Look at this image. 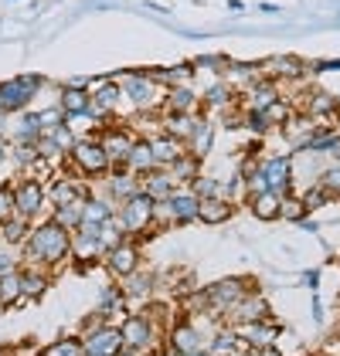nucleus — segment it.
<instances>
[{"label":"nucleus","mask_w":340,"mask_h":356,"mask_svg":"<svg viewBox=\"0 0 340 356\" xmlns=\"http://www.w3.org/2000/svg\"><path fill=\"white\" fill-rule=\"evenodd\" d=\"M24 254H28L31 265H61L68 254H72V231L65 224H58L55 218L41 220L38 227H31L28 241H24Z\"/></svg>","instance_id":"1"},{"label":"nucleus","mask_w":340,"mask_h":356,"mask_svg":"<svg viewBox=\"0 0 340 356\" xmlns=\"http://www.w3.org/2000/svg\"><path fill=\"white\" fill-rule=\"evenodd\" d=\"M116 82H119V88H123V99H126L133 109L150 112V109H160V106H164L167 88L153 82L150 72H126V75H119Z\"/></svg>","instance_id":"2"},{"label":"nucleus","mask_w":340,"mask_h":356,"mask_svg":"<svg viewBox=\"0 0 340 356\" xmlns=\"http://www.w3.org/2000/svg\"><path fill=\"white\" fill-rule=\"evenodd\" d=\"M116 218L123 224L126 238H130V234H143V231H150L153 220H157V200L143 191L133 193V197H126V200L116 207Z\"/></svg>","instance_id":"3"},{"label":"nucleus","mask_w":340,"mask_h":356,"mask_svg":"<svg viewBox=\"0 0 340 356\" xmlns=\"http://www.w3.org/2000/svg\"><path fill=\"white\" fill-rule=\"evenodd\" d=\"M68 160L72 166L85 173V177H106L113 163H109V153L106 146L99 143V136H85V139H75V146L68 149Z\"/></svg>","instance_id":"4"},{"label":"nucleus","mask_w":340,"mask_h":356,"mask_svg":"<svg viewBox=\"0 0 340 356\" xmlns=\"http://www.w3.org/2000/svg\"><path fill=\"white\" fill-rule=\"evenodd\" d=\"M45 204H48V187L38 177H24V180L14 184V211H17V218L34 220L45 211Z\"/></svg>","instance_id":"5"},{"label":"nucleus","mask_w":340,"mask_h":356,"mask_svg":"<svg viewBox=\"0 0 340 356\" xmlns=\"http://www.w3.org/2000/svg\"><path fill=\"white\" fill-rule=\"evenodd\" d=\"M45 85V79L38 75H21V79H10V82H0V115H10V112H21L34 99V92Z\"/></svg>","instance_id":"6"},{"label":"nucleus","mask_w":340,"mask_h":356,"mask_svg":"<svg viewBox=\"0 0 340 356\" xmlns=\"http://www.w3.org/2000/svg\"><path fill=\"white\" fill-rule=\"evenodd\" d=\"M198 204L201 197L191 187H177L167 200L157 204V218L164 214L170 224H191V220H198Z\"/></svg>","instance_id":"7"},{"label":"nucleus","mask_w":340,"mask_h":356,"mask_svg":"<svg viewBox=\"0 0 340 356\" xmlns=\"http://www.w3.org/2000/svg\"><path fill=\"white\" fill-rule=\"evenodd\" d=\"M119 332H123V346L133 350V353H146V350L153 346V339H157L153 319H150V316H140V312H137V316H126Z\"/></svg>","instance_id":"8"},{"label":"nucleus","mask_w":340,"mask_h":356,"mask_svg":"<svg viewBox=\"0 0 340 356\" xmlns=\"http://www.w3.org/2000/svg\"><path fill=\"white\" fill-rule=\"evenodd\" d=\"M85 356H119L123 353V332L116 326H95L82 336Z\"/></svg>","instance_id":"9"},{"label":"nucleus","mask_w":340,"mask_h":356,"mask_svg":"<svg viewBox=\"0 0 340 356\" xmlns=\"http://www.w3.org/2000/svg\"><path fill=\"white\" fill-rule=\"evenodd\" d=\"M92 109L88 115L92 119H106V115H113L119 109V102H123V88L116 79H99V82H92Z\"/></svg>","instance_id":"10"},{"label":"nucleus","mask_w":340,"mask_h":356,"mask_svg":"<svg viewBox=\"0 0 340 356\" xmlns=\"http://www.w3.org/2000/svg\"><path fill=\"white\" fill-rule=\"evenodd\" d=\"M245 292H249V285H245L242 278H222V282H215V285H208V289H204V296H208V309H218V312H228V309L242 299Z\"/></svg>","instance_id":"11"},{"label":"nucleus","mask_w":340,"mask_h":356,"mask_svg":"<svg viewBox=\"0 0 340 356\" xmlns=\"http://www.w3.org/2000/svg\"><path fill=\"white\" fill-rule=\"evenodd\" d=\"M102 258H106V268H109L116 278H126V275H133L140 268V248L133 245V241H126V238L116 248H109Z\"/></svg>","instance_id":"12"},{"label":"nucleus","mask_w":340,"mask_h":356,"mask_svg":"<svg viewBox=\"0 0 340 356\" xmlns=\"http://www.w3.org/2000/svg\"><path fill=\"white\" fill-rule=\"evenodd\" d=\"M99 143L106 146V153H109V163H113V170H116V166H126V156H130V149H133L137 136H133L126 126H109V129H102Z\"/></svg>","instance_id":"13"},{"label":"nucleus","mask_w":340,"mask_h":356,"mask_svg":"<svg viewBox=\"0 0 340 356\" xmlns=\"http://www.w3.org/2000/svg\"><path fill=\"white\" fill-rule=\"evenodd\" d=\"M258 170H262L269 191L289 193V187H293V160L289 156H269V160L258 163Z\"/></svg>","instance_id":"14"},{"label":"nucleus","mask_w":340,"mask_h":356,"mask_svg":"<svg viewBox=\"0 0 340 356\" xmlns=\"http://www.w3.org/2000/svg\"><path fill=\"white\" fill-rule=\"evenodd\" d=\"M116 214L113 200L109 197H88L82 204V220H79V227L75 231H82V234H95L99 231V224H106V220Z\"/></svg>","instance_id":"15"},{"label":"nucleus","mask_w":340,"mask_h":356,"mask_svg":"<svg viewBox=\"0 0 340 356\" xmlns=\"http://www.w3.org/2000/svg\"><path fill=\"white\" fill-rule=\"evenodd\" d=\"M85 197H88V187H85L82 180H75V177H58L55 184L48 187V204L52 207H68V204H82Z\"/></svg>","instance_id":"16"},{"label":"nucleus","mask_w":340,"mask_h":356,"mask_svg":"<svg viewBox=\"0 0 340 356\" xmlns=\"http://www.w3.org/2000/svg\"><path fill=\"white\" fill-rule=\"evenodd\" d=\"M235 332H238V339H242L249 350H265V346H272V343H276L279 326H272L269 319H258V323H238Z\"/></svg>","instance_id":"17"},{"label":"nucleus","mask_w":340,"mask_h":356,"mask_svg":"<svg viewBox=\"0 0 340 356\" xmlns=\"http://www.w3.org/2000/svg\"><path fill=\"white\" fill-rule=\"evenodd\" d=\"M228 316H231V323H235V326H238V323H258V319H269V302L262 299L258 292L249 289L242 299L228 309Z\"/></svg>","instance_id":"18"},{"label":"nucleus","mask_w":340,"mask_h":356,"mask_svg":"<svg viewBox=\"0 0 340 356\" xmlns=\"http://www.w3.org/2000/svg\"><path fill=\"white\" fill-rule=\"evenodd\" d=\"M303 115H310L313 122H320V126H334V119H340L337 95H330V92H310L307 95V106H303Z\"/></svg>","instance_id":"19"},{"label":"nucleus","mask_w":340,"mask_h":356,"mask_svg":"<svg viewBox=\"0 0 340 356\" xmlns=\"http://www.w3.org/2000/svg\"><path fill=\"white\" fill-rule=\"evenodd\" d=\"M167 346H170V350H173L177 356L194 353V350H208V343H204L201 329H198V326H191V323H177V326L170 329Z\"/></svg>","instance_id":"20"},{"label":"nucleus","mask_w":340,"mask_h":356,"mask_svg":"<svg viewBox=\"0 0 340 356\" xmlns=\"http://www.w3.org/2000/svg\"><path fill=\"white\" fill-rule=\"evenodd\" d=\"M58 109L65 112V119L88 115V109H92V92L82 88V85H65L61 88V99H58Z\"/></svg>","instance_id":"21"},{"label":"nucleus","mask_w":340,"mask_h":356,"mask_svg":"<svg viewBox=\"0 0 340 356\" xmlns=\"http://www.w3.org/2000/svg\"><path fill=\"white\" fill-rule=\"evenodd\" d=\"M150 149H153V160L157 166H164L167 170L170 163H177L184 153H187V143L177 136H170V133H160V136H150Z\"/></svg>","instance_id":"22"},{"label":"nucleus","mask_w":340,"mask_h":356,"mask_svg":"<svg viewBox=\"0 0 340 356\" xmlns=\"http://www.w3.org/2000/svg\"><path fill=\"white\" fill-rule=\"evenodd\" d=\"M235 218V204L231 197H201L198 204V220L201 224H225V220Z\"/></svg>","instance_id":"23"},{"label":"nucleus","mask_w":340,"mask_h":356,"mask_svg":"<svg viewBox=\"0 0 340 356\" xmlns=\"http://www.w3.org/2000/svg\"><path fill=\"white\" fill-rule=\"evenodd\" d=\"M106 180H109V200H113V204H123L126 197L140 193V177H137V173H130L126 166L109 170V173H106Z\"/></svg>","instance_id":"24"},{"label":"nucleus","mask_w":340,"mask_h":356,"mask_svg":"<svg viewBox=\"0 0 340 356\" xmlns=\"http://www.w3.org/2000/svg\"><path fill=\"white\" fill-rule=\"evenodd\" d=\"M140 191L150 193V197L160 204V200H167L170 193L177 191V184H173V177H170L164 166H157V170H150V173H143L140 177Z\"/></svg>","instance_id":"25"},{"label":"nucleus","mask_w":340,"mask_h":356,"mask_svg":"<svg viewBox=\"0 0 340 356\" xmlns=\"http://www.w3.org/2000/svg\"><path fill=\"white\" fill-rule=\"evenodd\" d=\"M262 75L272 79V82H283V79H300L303 75V61L293 55H276L269 61H262Z\"/></svg>","instance_id":"26"},{"label":"nucleus","mask_w":340,"mask_h":356,"mask_svg":"<svg viewBox=\"0 0 340 356\" xmlns=\"http://www.w3.org/2000/svg\"><path fill=\"white\" fill-rule=\"evenodd\" d=\"M249 211H252L258 220H279V211H283V193L276 191H258L249 197Z\"/></svg>","instance_id":"27"},{"label":"nucleus","mask_w":340,"mask_h":356,"mask_svg":"<svg viewBox=\"0 0 340 356\" xmlns=\"http://www.w3.org/2000/svg\"><path fill=\"white\" fill-rule=\"evenodd\" d=\"M201 95H194L191 85H177V88H167L164 95V112H198Z\"/></svg>","instance_id":"28"},{"label":"nucleus","mask_w":340,"mask_h":356,"mask_svg":"<svg viewBox=\"0 0 340 356\" xmlns=\"http://www.w3.org/2000/svg\"><path fill=\"white\" fill-rule=\"evenodd\" d=\"M167 173L173 177V184H177V187H191V184L201 177V156H194V153H184L177 163L167 166Z\"/></svg>","instance_id":"29"},{"label":"nucleus","mask_w":340,"mask_h":356,"mask_svg":"<svg viewBox=\"0 0 340 356\" xmlns=\"http://www.w3.org/2000/svg\"><path fill=\"white\" fill-rule=\"evenodd\" d=\"M126 170L130 173H150V170H157V160H153V149H150V139H137L133 143V149H130V156H126Z\"/></svg>","instance_id":"30"},{"label":"nucleus","mask_w":340,"mask_h":356,"mask_svg":"<svg viewBox=\"0 0 340 356\" xmlns=\"http://www.w3.org/2000/svg\"><path fill=\"white\" fill-rule=\"evenodd\" d=\"M211 143H215V122H211L208 115H198V126H194V133L187 139V153L204 156V153L211 149Z\"/></svg>","instance_id":"31"},{"label":"nucleus","mask_w":340,"mask_h":356,"mask_svg":"<svg viewBox=\"0 0 340 356\" xmlns=\"http://www.w3.org/2000/svg\"><path fill=\"white\" fill-rule=\"evenodd\" d=\"M21 299H24V285H21V268H14V272L0 275V305L7 309V305H17Z\"/></svg>","instance_id":"32"},{"label":"nucleus","mask_w":340,"mask_h":356,"mask_svg":"<svg viewBox=\"0 0 340 356\" xmlns=\"http://www.w3.org/2000/svg\"><path fill=\"white\" fill-rule=\"evenodd\" d=\"M153 82L164 85V88H177V85H191L194 79V68L191 65H173V68H160V72H150Z\"/></svg>","instance_id":"33"},{"label":"nucleus","mask_w":340,"mask_h":356,"mask_svg":"<svg viewBox=\"0 0 340 356\" xmlns=\"http://www.w3.org/2000/svg\"><path fill=\"white\" fill-rule=\"evenodd\" d=\"M21 285H24V299H41L48 289V275L41 272V265L21 268Z\"/></svg>","instance_id":"34"},{"label":"nucleus","mask_w":340,"mask_h":356,"mask_svg":"<svg viewBox=\"0 0 340 356\" xmlns=\"http://www.w3.org/2000/svg\"><path fill=\"white\" fill-rule=\"evenodd\" d=\"M28 234H31V220L17 218V214L7 220V224H0V238H3L7 245H24Z\"/></svg>","instance_id":"35"},{"label":"nucleus","mask_w":340,"mask_h":356,"mask_svg":"<svg viewBox=\"0 0 340 356\" xmlns=\"http://www.w3.org/2000/svg\"><path fill=\"white\" fill-rule=\"evenodd\" d=\"M238 343H242V339H238L235 329H222V332L211 339L208 350H211V356H231V353H238Z\"/></svg>","instance_id":"36"},{"label":"nucleus","mask_w":340,"mask_h":356,"mask_svg":"<svg viewBox=\"0 0 340 356\" xmlns=\"http://www.w3.org/2000/svg\"><path fill=\"white\" fill-rule=\"evenodd\" d=\"M41 356H85V346H82V339L65 336V339H55L52 346H45Z\"/></svg>","instance_id":"37"},{"label":"nucleus","mask_w":340,"mask_h":356,"mask_svg":"<svg viewBox=\"0 0 340 356\" xmlns=\"http://www.w3.org/2000/svg\"><path fill=\"white\" fill-rule=\"evenodd\" d=\"M123 282H126V285H123V296H137V299H140V296H150V289H153V275H143L140 268L133 275H126Z\"/></svg>","instance_id":"38"},{"label":"nucleus","mask_w":340,"mask_h":356,"mask_svg":"<svg viewBox=\"0 0 340 356\" xmlns=\"http://www.w3.org/2000/svg\"><path fill=\"white\" fill-rule=\"evenodd\" d=\"M191 191L198 193V197H228V187L222 180H215V177H198L191 184Z\"/></svg>","instance_id":"39"},{"label":"nucleus","mask_w":340,"mask_h":356,"mask_svg":"<svg viewBox=\"0 0 340 356\" xmlns=\"http://www.w3.org/2000/svg\"><path fill=\"white\" fill-rule=\"evenodd\" d=\"M201 106H208V109H225V106H231V92H228L225 85H211V88L204 92Z\"/></svg>","instance_id":"40"},{"label":"nucleus","mask_w":340,"mask_h":356,"mask_svg":"<svg viewBox=\"0 0 340 356\" xmlns=\"http://www.w3.org/2000/svg\"><path fill=\"white\" fill-rule=\"evenodd\" d=\"M279 218H286V220H303L307 218L303 197H289V193H283V211H279Z\"/></svg>","instance_id":"41"},{"label":"nucleus","mask_w":340,"mask_h":356,"mask_svg":"<svg viewBox=\"0 0 340 356\" xmlns=\"http://www.w3.org/2000/svg\"><path fill=\"white\" fill-rule=\"evenodd\" d=\"M14 214H17L14 211V187L10 184H0V224H7Z\"/></svg>","instance_id":"42"},{"label":"nucleus","mask_w":340,"mask_h":356,"mask_svg":"<svg viewBox=\"0 0 340 356\" xmlns=\"http://www.w3.org/2000/svg\"><path fill=\"white\" fill-rule=\"evenodd\" d=\"M323 191L330 193H340V160L334 166H327V170H320V180H316Z\"/></svg>","instance_id":"43"},{"label":"nucleus","mask_w":340,"mask_h":356,"mask_svg":"<svg viewBox=\"0 0 340 356\" xmlns=\"http://www.w3.org/2000/svg\"><path fill=\"white\" fill-rule=\"evenodd\" d=\"M330 197H334V193L323 191L320 184H316L313 191H307V193H303V207H307V214H310V211H316V207H323V204H327Z\"/></svg>","instance_id":"44"},{"label":"nucleus","mask_w":340,"mask_h":356,"mask_svg":"<svg viewBox=\"0 0 340 356\" xmlns=\"http://www.w3.org/2000/svg\"><path fill=\"white\" fill-rule=\"evenodd\" d=\"M17 268V258H14V251L10 248H0V275L14 272Z\"/></svg>","instance_id":"45"},{"label":"nucleus","mask_w":340,"mask_h":356,"mask_svg":"<svg viewBox=\"0 0 340 356\" xmlns=\"http://www.w3.org/2000/svg\"><path fill=\"white\" fill-rule=\"evenodd\" d=\"M255 356H283L276 346H265V350H255Z\"/></svg>","instance_id":"46"},{"label":"nucleus","mask_w":340,"mask_h":356,"mask_svg":"<svg viewBox=\"0 0 340 356\" xmlns=\"http://www.w3.org/2000/svg\"><path fill=\"white\" fill-rule=\"evenodd\" d=\"M184 356H211V350H194V353H184Z\"/></svg>","instance_id":"47"},{"label":"nucleus","mask_w":340,"mask_h":356,"mask_svg":"<svg viewBox=\"0 0 340 356\" xmlns=\"http://www.w3.org/2000/svg\"><path fill=\"white\" fill-rule=\"evenodd\" d=\"M0 156H3V143H0Z\"/></svg>","instance_id":"48"},{"label":"nucleus","mask_w":340,"mask_h":356,"mask_svg":"<svg viewBox=\"0 0 340 356\" xmlns=\"http://www.w3.org/2000/svg\"><path fill=\"white\" fill-rule=\"evenodd\" d=\"M337 106H340V95H337Z\"/></svg>","instance_id":"49"},{"label":"nucleus","mask_w":340,"mask_h":356,"mask_svg":"<svg viewBox=\"0 0 340 356\" xmlns=\"http://www.w3.org/2000/svg\"><path fill=\"white\" fill-rule=\"evenodd\" d=\"M231 356H238V353H231Z\"/></svg>","instance_id":"50"}]
</instances>
